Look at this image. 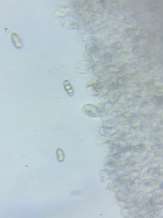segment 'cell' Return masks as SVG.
Segmentation results:
<instances>
[{
	"label": "cell",
	"instance_id": "obj_1",
	"mask_svg": "<svg viewBox=\"0 0 163 218\" xmlns=\"http://www.w3.org/2000/svg\"><path fill=\"white\" fill-rule=\"evenodd\" d=\"M82 112L90 117H99L100 116V112L98 108L91 104H86L83 106Z\"/></svg>",
	"mask_w": 163,
	"mask_h": 218
},
{
	"label": "cell",
	"instance_id": "obj_2",
	"mask_svg": "<svg viewBox=\"0 0 163 218\" xmlns=\"http://www.w3.org/2000/svg\"><path fill=\"white\" fill-rule=\"evenodd\" d=\"M63 85L65 91L70 97H72L74 94V91L72 85L68 80H65L63 81Z\"/></svg>",
	"mask_w": 163,
	"mask_h": 218
},
{
	"label": "cell",
	"instance_id": "obj_3",
	"mask_svg": "<svg viewBox=\"0 0 163 218\" xmlns=\"http://www.w3.org/2000/svg\"><path fill=\"white\" fill-rule=\"evenodd\" d=\"M11 39L13 44L16 47L20 48L21 47V44L20 40L19 37L16 33L13 32L11 34Z\"/></svg>",
	"mask_w": 163,
	"mask_h": 218
}]
</instances>
